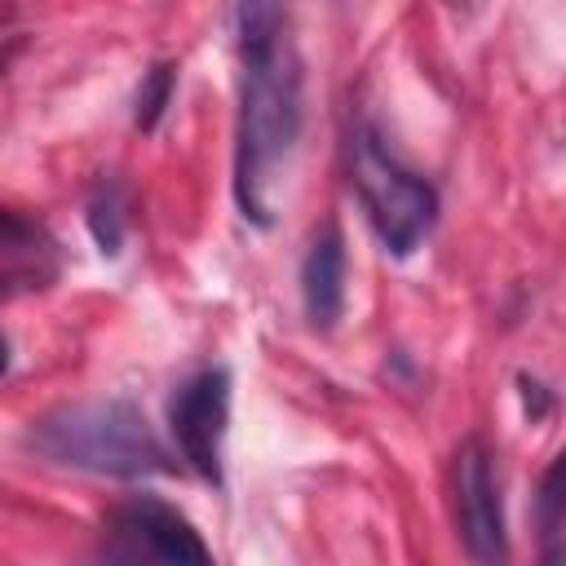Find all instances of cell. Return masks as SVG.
I'll return each instance as SVG.
<instances>
[{
    "instance_id": "cell-1",
    "label": "cell",
    "mask_w": 566,
    "mask_h": 566,
    "mask_svg": "<svg viewBox=\"0 0 566 566\" xmlns=\"http://www.w3.org/2000/svg\"><path fill=\"white\" fill-rule=\"evenodd\" d=\"M239 124H234V203L243 221L274 226L279 186L287 181L301 124L305 71L292 40V18L279 4H239Z\"/></svg>"
},
{
    "instance_id": "cell-2",
    "label": "cell",
    "mask_w": 566,
    "mask_h": 566,
    "mask_svg": "<svg viewBox=\"0 0 566 566\" xmlns=\"http://www.w3.org/2000/svg\"><path fill=\"white\" fill-rule=\"evenodd\" d=\"M22 447L57 469L102 473V478H155L177 473V460L128 398H84L57 402L35 416Z\"/></svg>"
},
{
    "instance_id": "cell-3",
    "label": "cell",
    "mask_w": 566,
    "mask_h": 566,
    "mask_svg": "<svg viewBox=\"0 0 566 566\" xmlns=\"http://www.w3.org/2000/svg\"><path fill=\"white\" fill-rule=\"evenodd\" d=\"M349 181L363 199V212L389 256H411L433 221H438V190L429 177L411 172L380 137L371 119L349 124Z\"/></svg>"
},
{
    "instance_id": "cell-4",
    "label": "cell",
    "mask_w": 566,
    "mask_h": 566,
    "mask_svg": "<svg viewBox=\"0 0 566 566\" xmlns=\"http://www.w3.org/2000/svg\"><path fill=\"white\" fill-rule=\"evenodd\" d=\"M106 566H217L186 513L159 495H133L111 509L102 535Z\"/></svg>"
},
{
    "instance_id": "cell-5",
    "label": "cell",
    "mask_w": 566,
    "mask_h": 566,
    "mask_svg": "<svg viewBox=\"0 0 566 566\" xmlns=\"http://www.w3.org/2000/svg\"><path fill=\"white\" fill-rule=\"evenodd\" d=\"M451 486H455L460 544L473 557V566H509V526H504V500H500V482H495V460H491V447L478 433H469L455 447Z\"/></svg>"
},
{
    "instance_id": "cell-6",
    "label": "cell",
    "mask_w": 566,
    "mask_h": 566,
    "mask_svg": "<svg viewBox=\"0 0 566 566\" xmlns=\"http://www.w3.org/2000/svg\"><path fill=\"white\" fill-rule=\"evenodd\" d=\"M168 429L181 460L212 486L226 482L221 473V442L230 429V371L203 367L186 376L168 398Z\"/></svg>"
},
{
    "instance_id": "cell-7",
    "label": "cell",
    "mask_w": 566,
    "mask_h": 566,
    "mask_svg": "<svg viewBox=\"0 0 566 566\" xmlns=\"http://www.w3.org/2000/svg\"><path fill=\"white\" fill-rule=\"evenodd\" d=\"M301 305L314 332H332L345 314V234L336 217H323V226L310 234L301 261Z\"/></svg>"
},
{
    "instance_id": "cell-8",
    "label": "cell",
    "mask_w": 566,
    "mask_h": 566,
    "mask_svg": "<svg viewBox=\"0 0 566 566\" xmlns=\"http://www.w3.org/2000/svg\"><path fill=\"white\" fill-rule=\"evenodd\" d=\"M57 279V243L53 234L22 217L18 208L0 212V283L4 296H22V292H40Z\"/></svg>"
},
{
    "instance_id": "cell-9",
    "label": "cell",
    "mask_w": 566,
    "mask_h": 566,
    "mask_svg": "<svg viewBox=\"0 0 566 566\" xmlns=\"http://www.w3.org/2000/svg\"><path fill=\"white\" fill-rule=\"evenodd\" d=\"M124 208H128L124 186H119L115 177H97L84 217H88V230H93V239H97V248H102L106 256H115V252L124 248V226H128V212H124Z\"/></svg>"
},
{
    "instance_id": "cell-10",
    "label": "cell",
    "mask_w": 566,
    "mask_h": 566,
    "mask_svg": "<svg viewBox=\"0 0 566 566\" xmlns=\"http://www.w3.org/2000/svg\"><path fill=\"white\" fill-rule=\"evenodd\" d=\"M535 531L544 544H557L566 531V447L548 460L535 486Z\"/></svg>"
},
{
    "instance_id": "cell-11",
    "label": "cell",
    "mask_w": 566,
    "mask_h": 566,
    "mask_svg": "<svg viewBox=\"0 0 566 566\" xmlns=\"http://www.w3.org/2000/svg\"><path fill=\"white\" fill-rule=\"evenodd\" d=\"M172 88H177V62H155L142 84H137V97H133V124L142 133H155L164 111L172 106Z\"/></svg>"
},
{
    "instance_id": "cell-12",
    "label": "cell",
    "mask_w": 566,
    "mask_h": 566,
    "mask_svg": "<svg viewBox=\"0 0 566 566\" xmlns=\"http://www.w3.org/2000/svg\"><path fill=\"white\" fill-rule=\"evenodd\" d=\"M517 389H522V411L531 416V424L544 420V416L553 411V394L544 389V380H535V376L522 371V376H517Z\"/></svg>"
},
{
    "instance_id": "cell-13",
    "label": "cell",
    "mask_w": 566,
    "mask_h": 566,
    "mask_svg": "<svg viewBox=\"0 0 566 566\" xmlns=\"http://www.w3.org/2000/svg\"><path fill=\"white\" fill-rule=\"evenodd\" d=\"M539 566H566V539L548 544V548H544V557H539Z\"/></svg>"
}]
</instances>
